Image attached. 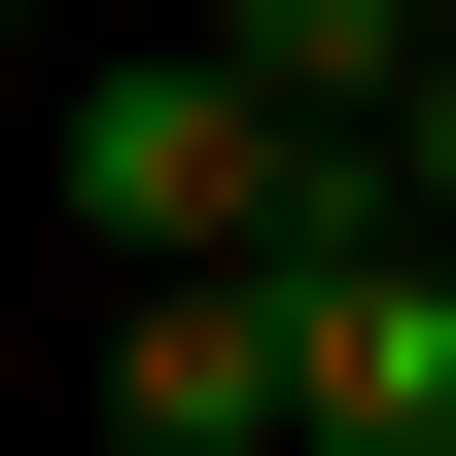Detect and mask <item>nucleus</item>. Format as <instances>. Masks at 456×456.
<instances>
[{
	"label": "nucleus",
	"instance_id": "obj_2",
	"mask_svg": "<svg viewBox=\"0 0 456 456\" xmlns=\"http://www.w3.org/2000/svg\"><path fill=\"white\" fill-rule=\"evenodd\" d=\"M106 421H141V456H281V246H141Z\"/></svg>",
	"mask_w": 456,
	"mask_h": 456
},
{
	"label": "nucleus",
	"instance_id": "obj_3",
	"mask_svg": "<svg viewBox=\"0 0 456 456\" xmlns=\"http://www.w3.org/2000/svg\"><path fill=\"white\" fill-rule=\"evenodd\" d=\"M175 36H211L246 106H281V141H351V106H387V70L456 36V0H175Z\"/></svg>",
	"mask_w": 456,
	"mask_h": 456
},
{
	"label": "nucleus",
	"instance_id": "obj_1",
	"mask_svg": "<svg viewBox=\"0 0 456 456\" xmlns=\"http://www.w3.org/2000/svg\"><path fill=\"white\" fill-rule=\"evenodd\" d=\"M0 141H36V175H70V211H106V246H281V175H316V141L246 106L211 36H106V70H70V106H0Z\"/></svg>",
	"mask_w": 456,
	"mask_h": 456
},
{
	"label": "nucleus",
	"instance_id": "obj_4",
	"mask_svg": "<svg viewBox=\"0 0 456 456\" xmlns=\"http://www.w3.org/2000/svg\"><path fill=\"white\" fill-rule=\"evenodd\" d=\"M0 36H70V0H0Z\"/></svg>",
	"mask_w": 456,
	"mask_h": 456
},
{
	"label": "nucleus",
	"instance_id": "obj_5",
	"mask_svg": "<svg viewBox=\"0 0 456 456\" xmlns=\"http://www.w3.org/2000/svg\"><path fill=\"white\" fill-rule=\"evenodd\" d=\"M0 70H36V36H0Z\"/></svg>",
	"mask_w": 456,
	"mask_h": 456
}]
</instances>
